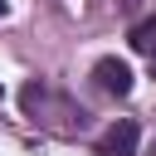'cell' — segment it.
I'll return each mask as SVG.
<instances>
[{
    "mask_svg": "<svg viewBox=\"0 0 156 156\" xmlns=\"http://www.w3.org/2000/svg\"><path fill=\"white\" fill-rule=\"evenodd\" d=\"M136 122L132 117H117L102 136H98V156H136Z\"/></svg>",
    "mask_w": 156,
    "mask_h": 156,
    "instance_id": "cell-1",
    "label": "cell"
},
{
    "mask_svg": "<svg viewBox=\"0 0 156 156\" xmlns=\"http://www.w3.org/2000/svg\"><path fill=\"white\" fill-rule=\"evenodd\" d=\"M93 78H98V88H102V93H117V98H127V93H132V68H127L122 58H98Z\"/></svg>",
    "mask_w": 156,
    "mask_h": 156,
    "instance_id": "cell-2",
    "label": "cell"
},
{
    "mask_svg": "<svg viewBox=\"0 0 156 156\" xmlns=\"http://www.w3.org/2000/svg\"><path fill=\"white\" fill-rule=\"evenodd\" d=\"M132 49H136V54H146V58L156 63V20H146V24H136V29H132Z\"/></svg>",
    "mask_w": 156,
    "mask_h": 156,
    "instance_id": "cell-3",
    "label": "cell"
},
{
    "mask_svg": "<svg viewBox=\"0 0 156 156\" xmlns=\"http://www.w3.org/2000/svg\"><path fill=\"white\" fill-rule=\"evenodd\" d=\"M0 15H5V0H0Z\"/></svg>",
    "mask_w": 156,
    "mask_h": 156,
    "instance_id": "cell-4",
    "label": "cell"
},
{
    "mask_svg": "<svg viewBox=\"0 0 156 156\" xmlns=\"http://www.w3.org/2000/svg\"><path fill=\"white\" fill-rule=\"evenodd\" d=\"M0 98H5V88H0Z\"/></svg>",
    "mask_w": 156,
    "mask_h": 156,
    "instance_id": "cell-5",
    "label": "cell"
}]
</instances>
